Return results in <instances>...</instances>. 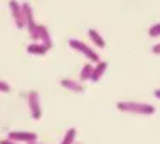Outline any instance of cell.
I'll return each instance as SVG.
<instances>
[{
  "mask_svg": "<svg viewBox=\"0 0 160 144\" xmlns=\"http://www.w3.org/2000/svg\"><path fill=\"white\" fill-rule=\"evenodd\" d=\"M59 84H61V87H64V89L71 91V92H84V86L81 84L79 81H74V79H69V77H62L61 81H59Z\"/></svg>",
  "mask_w": 160,
  "mask_h": 144,
  "instance_id": "obj_6",
  "label": "cell"
},
{
  "mask_svg": "<svg viewBox=\"0 0 160 144\" xmlns=\"http://www.w3.org/2000/svg\"><path fill=\"white\" fill-rule=\"evenodd\" d=\"M22 10H24V17H25V29H31L37 24L36 19H34V8L29 2L22 3Z\"/></svg>",
  "mask_w": 160,
  "mask_h": 144,
  "instance_id": "obj_7",
  "label": "cell"
},
{
  "mask_svg": "<svg viewBox=\"0 0 160 144\" xmlns=\"http://www.w3.org/2000/svg\"><path fill=\"white\" fill-rule=\"evenodd\" d=\"M39 42L44 44L49 49H52V37H51L49 29H47L44 24H39Z\"/></svg>",
  "mask_w": 160,
  "mask_h": 144,
  "instance_id": "obj_8",
  "label": "cell"
},
{
  "mask_svg": "<svg viewBox=\"0 0 160 144\" xmlns=\"http://www.w3.org/2000/svg\"><path fill=\"white\" fill-rule=\"evenodd\" d=\"M27 106H29V111H31V116L34 117V119H41L42 107H41V95H39L37 91H29Z\"/></svg>",
  "mask_w": 160,
  "mask_h": 144,
  "instance_id": "obj_3",
  "label": "cell"
},
{
  "mask_svg": "<svg viewBox=\"0 0 160 144\" xmlns=\"http://www.w3.org/2000/svg\"><path fill=\"white\" fill-rule=\"evenodd\" d=\"M47 50H49V47H46L41 42H32L27 45V52L29 54H34V55H44Z\"/></svg>",
  "mask_w": 160,
  "mask_h": 144,
  "instance_id": "obj_11",
  "label": "cell"
},
{
  "mask_svg": "<svg viewBox=\"0 0 160 144\" xmlns=\"http://www.w3.org/2000/svg\"><path fill=\"white\" fill-rule=\"evenodd\" d=\"M0 144H19V142H15V141H10L8 137H5V139H2V141H0Z\"/></svg>",
  "mask_w": 160,
  "mask_h": 144,
  "instance_id": "obj_17",
  "label": "cell"
},
{
  "mask_svg": "<svg viewBox=\"0 0 160 144\" xmlns=\"http://www.w3.org/2000/svg\"><path fill=\"white\" fill-rule=\"evenodd\" d=\"M29 144H44V142H39V141H34V142H29Z\"/></svg>",
  "mask_w": 160,
  "mask_h": 144,
  "instance_id": "obj_19",
  "label": "cell"
},
{
  "mask_svg": "<svg viewBox=\"0 0 160 144\" xmlns=\"http://www.w3.org/2000/svg\"><path fill=\"white\" fill-rule=\"evenodd\" d=\"M8 139L10 141H15V142H34L37 141V134L32 132V131H10L8 132Z\"/></svg>",
  "mask_w": 160,
  "mask_h": 144,
  "instance_id": "obj_5",
  "label": "cell"
},
{
  "mask_svg": "<svg viewBox=\"0 0 160 144\" xmlns=\"http://www.w3.org/2000/svg\"><path fill=\"white\" fill-rule=\"evenodd\" d=\"M8 8L12 12V19H14V24L17 29H25V17H24V10H22V3L15 2H8Z\"/></svg>",
  "mask_w": 160,
  "mask_h": 144,
  "instance_id": "obj_4",
  "label": "cell"
},
{
  "mask_svg": "<svg viewBox=\"0 0 160 144\" xmlns=\"http://www.w3.org/2000/svg\"><path fill=\"white\" fill-rule=\"evenodd\" d=\"M10 84H8L7 81H2L0 79V92H10Z\"/></svg>",
  "mask_w": 160,
  "mask_h": 144,
  "instance_id": "obj_15",
  "label": "cell"
},
{
  "mask_svg": "<svg viewBox=\"0 0 160 144\" xmlns=\"http://www.w3.org/2000/svg\"><path fill=\"white\" fill-rule=\"evenodd\" d=\"M152 52H153V54H157V55H160V42L155 44V45L152 47Z\"/></svg>",
  "mask_w": 160,
  "mask_h": 144,
  "instance_id": "obj_16",
  "label": "cell"
},
{
  "mask_svg": "<svg viewBox=\"0 0 160 144\" xmlns=\"http://www.w3.org/2000/svg\"><path fill=\"white\" fill-rule=\"evenodd\" d=\"M116 109L127 114H135V116H152L155 112V107L148 102L142 101H120L116 102Z\"/></svg>",
  "mask_w": 160,
  "mask_h": 144,
  "instance_id": "obj_1",
  "label": "cell"
},
{
  "mask_svg": "<svg viewBox=\"0 0 160 144\" xmlns=\"http://www.w3.org/2000/svg\"><path fill=\"white\" fill-rule=\"evenodd\" d=\"M88 37L93 40V44L98 47V49H105L106 47V42H105V39L101 37V34L98 32V30H94V29H89L88 30Z\"/></svg>",
  "mask_w": 160,
  "mask_h": 144,
  "instance_id": "obj_10",
  "label": "cell"
},
{
  "mask_svg": "<svg viewBox=\"0 0 160 144\" xmlns=\"http://www.w3.org/2000/svg\"><path fill=\"white\" fill-rule=\"evenodd\" d=\"M93 71H94V65L91 62L84 64L83 67H81V72H79V82H81V84H83L84 81H91Z\"/></svg>",
  "mask_w": 160,
  "mask_h": 144,
  "instance_id": "obj_12",
  "label": "cell"
},
{
  "mask_svg": "<svg viewBox=\"0 0 160 144\" xmlns=\"http://www.w3.org/2000/svg\"><path fill=\"white\" fill-rule=\"evenodd\" d=\"M106 69H108V62H106V60H99L98 64H94V71H93L91 81L93 82H98L106 74Z\"/></svg>",
  "mask_w": 160,
  "mask_h": 144,
  "instance_id": "obj_9",
  "label": "cell"
},
{
  "mask_svg": "<svg viewBox=\"0 0 160 144\" xmlns=\"http://www.w3.org/2000/svg\"><path fill=\"white\" fill-rule=\"evenodd\" d=\"M153 95H155V97H157L158 101H160V89H155V91H153Z\"/></svg>",
  "mask_w": 160,
  "mask_h": 144,
  "instance_id": "obj_18",
  "label": "cell"
},
{
  "mask_svg": "<svg viewBox=\"0 0 160 144\" xmlns=\"http://www.w3.org/2000/svg\"><path fill=\"white\" fill-rule=\"evenodd\" d=\"M76 134H78L76 128H69L66 132H64V137H62L61 144H74V141H76Z\"/></svg>",
  "mask_w": 160,
  "mask_h": 144,
  "instance_id": "obj_13",
  "label": "cell"
},
{
  "mask_svg": "<svg viewBox=\"0 0 160 144\" xmlns=\"http://www.w3.org/2000/svg\"><path fill=\"white\" fill-rule=\"evenodd\" d=\"M148 35L152 39H157L160 37V22H157V24H153L152 27H148Z\"/></svg>",
  "mask_w": 160,
  "mask_h": 144,
  "instance_id": "obj_14",
  "label": "cell"
},
{
  "mask_svg": "<svg viewBox=\"0 0 160 144\" xmlns=\"http://www.w3.org/2000/svg\"><path fill=\"white\" fill-rule=\"evenodd\" d=\"M69 47H71V49H74V50H78L79 54H83L91 64H98L99 62L98 52L94 50L93 47H89L88 44H84L83 40H78V39H69Z\"/></svg>",
  "mask_w": 160,
  "mask_h": 144,
  "instance_id": "obj_2",
  "label": "cell"
}]
</instances>
